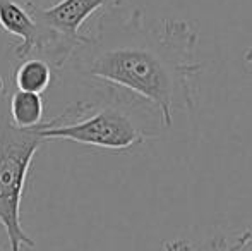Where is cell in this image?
Wrapping results in <instances>:
<instances>
[{"label":"cell","mask_w":252,"mask_h":251,"mask_svg":"<svg viewBox=\"0 0 252 251\" xmlns=\"http://www.w3.org/2000/svg\"><path fill=\"white\" fill-rule=\"evenodd\" d=\"M53 77V69L45 59L31 55L17 62L14 69L12 81L16 90L28 91V93L43 95L48 90Z\"/></svg>","instance_id":"obj_5"},{"label":"cell","mask_w":252,"mask_h":251,"mask_svg":"<svg viewBox=\"0 0 252 251\" xmlns=\"http://www.w3.org/2000/svg\"><path fill=\"white\" fill-rule=\"evenodd\" d=\"M60 0H33V9H47V7L55 5Z\"/></svg>","instance_id":"obj_9"},{"label":"cell","mask_w":252,"mask_h":251,"mask_svg":"<svg viewBox=\"0 0 252 251\" xmlns=\"http://www.w3.org/2000/svg\"><path fill=\"white\" fill-rule=\"evenodd\" d=\"M45 100L41 95L16 90L9 97V115L14 126L21 129H34L43 122Z\"/></svg>","instance_id":"obj_6"},{"label":"cell","mask_w":252,"mask_h":251,"mask_svg":"<svg viewBox=\"0 0 252 251\" xmlns=\"http://www.w3.org/2000/svg\"><path fill=\"white\" fill-rule=\"evenodd\" d=\"M9 83L0 76V234L10 251L33 250L36 241L21 222V201L33 158L47 141L36 129L14 126L9 115Z\"/></svg>","instance_id":"obj_3"},{"label":"cell","mask_w":252,"mask_h":251,"mask_svg":"<svg viewBox=\"0 0 252 251\" xmlns=\"http://www.w3.org/2000/svg\"><path fill=\"white\" fill-rule=\"evenodd\" d=\"M19 2H24V3H28V5L33 7V0H19Z\"/></svg>","instance_id":"obj_11"},{"label":"cell","mask_w":252,"mask_h":251,"mask_svg":"<svg viewBox=\"0 0 252 251\" xmlns=\"http://www.w3.org/2000/svg\"><path fill=\"white\" fill-rule=\"evenodd\" d=\"M199 30L189 19H148L141 9L101 12L96 30L69 59L81 79L151 105L170 129L175 114L197 107Z\"/></svg>","instance_id":"obj_1"},{"label":"cell","mask_w":252,"mask_h":251,"mask_svg":"<svg viewBox=\"0 0 252 251\" xmlns=\"http://www.w3.org/2000/svg\"><path fill=\"white\" fill-rule=\"evenodd\" d=\"M244 62H246L247 66H252V47H249L244 52Z\"/></svg>","instance_id":"obj_10"},{"label":"cell","mask_w":252,"mask_h":251,"mask_svg":"<svg viewBox=\"0 0 252 251\" xmlns=\"http://www.w3.org/2000/svg\"><path fill=\"white\" fill-rule=\"evenodd\" d=\"M228 251H252V229H246L228 243Z\"/></svg>","instance_id":"obj_8"},{"label":"cell","mask_w":252,"mask_h":251,"mask_svg":"<svg viewBox=\"0 0 252 251\" xmlns=\"http://www.w3.org/2000/svg\"><path fill=\"white\" fill-rule=\"evenodd\" d=\"M124 0H60L47 9H34L38 21L76 50L86 35L83 26L93 14L122 7Z\"/></svg>","instance_id":"obj_4"},{"label":"cell","mask_w":252,"mask_h":251,"mask_svg":"<svg viewBox=\"0 0 252 251\" xmlns=\"http://www.w3.org/2000/svg\"><path fill=\"white\" fill-rule=\"evenodd\" d=\"M228 239L225 236H216L206 243H196L190 239H172L165 241L161 251H228Z\"/></svg>","instance_id":"obj_7"},{"label":"cell","mask_w":252,"mask_h":251,"mask_svg":"<svg viewBox=\"0 0 252 251\" xmlns=\"http://www.w3.org/2000/svg\"><path fill=\"white\" fill-rule=\"evenodd\" d=\"M45 141H74L93 150L129 153L163 131L151 105L110 88H98V97L79 100L48 122L34 127Z\"/></svg>","instance_id":"obj_2"}]
</instances>
